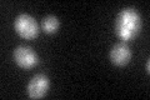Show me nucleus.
<instances>
[{
	"label": "nucleus",
	"mask_w": 150,
	"mask_h": 100,
	"mask_svg": "<svg viewBox=\"0 0 150 100\" xmlns=\"http://www.w3.org/2000/svg\"><path fill=\"white\" fill-rule=\"evenodd\" d=\"M142 25V16L137 9L125 8L116 15L114 23V33L119 39L128 41L139 35Z\"/></svg>",
	"instance_id": "obj_1"
},
{
	"label": "nucleus",
	"mask_w": 150,
	"mask_h": 100,
	"mask_svg": "<svg viewBox=\"0 0 150 100\" xmlns=\"http://www.w3.org/2000/svg\"><path fill=\"white\" fill-rule=\"evenodd\" d=\"M14 29L21 38L26 40H31L39 35V26L35 19L28 15V14H20L18 15L14 21Z\"/></svg>",
	"instance_id": "obj_2"
},
{
	"label": "nucleus",
	"mask_w": 150,
	"mask_h": 100,
	"mask_svg": "<svg viewBox=\"0 0 150 100\" xmlns=\"http://www.w3.org/2000/svg\"><path fill=\"white\" fill-rule=\"evenodd\" d=\"M49 88H50L49 78L45 74H36L30 79L26 91L29 98L31 99H41L49 91Z\"/></svg>",
	"instance_id": "obj_3"
},
{
	"label": "nucleus",
	"mask_w": 150,
	"mask_h": 100,
	"mask_svg": "<svg viewBox=\"0 0 150 100\" xmlns=\"http://www.w3.org/2000/svg\"><path fill=\"white\" fill-rule=\"evenodd\" d=\"M13 58L15 63L23 69H31L39 63V56L29 46L20 45L13 53Z\"/></svg>",
	"instance_id": "obj_4"
},
{
	"label": "nucleus",
	"mask_w": 150,
	"mask_h": 100,
	"mask_svg": "<svg viewBox=\"0 0 150 100\" xmlns=\"http://www.w3.org/2000/svg\"><path fill=\"white\" fill-rule=\"evenodd\" d=\"M131 59V50L125 43H118L110 50V61L116 66H125Z\"/></svg>",
	"instance_id": "obj_5"
},
{
	"label": "nucleus",
	"mask_w": 150,
	"mask_h": 100,
	"mask_svg": "<svg viewBox=\"0 0 150 100\" xmlns=\"http://www.w3.org/2000/svg\"><path fill=\"white\" fill-rule=\"evenodd\" d=\"M59 26H60L59 19L54 15L44 16L43 20H41V29H43L46 34H54V33L59 30Z\"/></svg>",
	"instance_id": "obj_6"
},
{
	"label": "nucleus",
	"mask_w": 150,
	"mask_h": 100,
	"mask_svg": "<svg viewBox=\"0 0 150 100\" xmlns=\"http://www.w3.org/2000/svg\"><path fill=\"white\" fill-rule=\"evenodd\" d=\"M146 73H148V74L150 73V61H149V59H148V61H146Z\"/></svg>",
	"instance_id": "obj_7"
}]
</instances>
